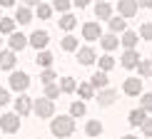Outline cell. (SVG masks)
<instances>
[{"label":"cell","mask_w":152,"mask_h":139,"mask_svg":"<svg viewBox=\"0 0 152 139\" xmlns=\"http://www.w3.org/2000/svg\"><path fill=\"white\" fill-rule=\"evenodd\" d=\"M10 5H15V0H0V8H10Z\"/></svg>","instance_id":"60d3db41"},{"label":"cell","mask_w":152,"mask_h":139,"mask_svg":"<svg viewBox=\"0 0 152 139\" xmlns=\"http://www.w3.org/2000/svg\"><path fill=\"white\" fill-rule=\"evenodd\" d=\"M120 62H122V65L127 67V70H135L137 65H140V55H137L135 50H127V52L122 55V60H120Z\"/></svg>","instance_id":"7c38bea8"},{"label":"cell","mask_w":152,"mask_h":139,"mask_svg":"<svg viewBox=\"0 0 152 139\" xmlns=\"http://www.w3.org/2000/svg\"><path fill=\"white\" fill-rule=\"evenodd\" d=\"M85 132H87V137H97L100 132H102V124H100L97 119H90V122H87V127H85Z\"/></svg>","instance_id":"44dd1931"},{"label":"cell","mask_w":152,"mask_h":139,"mask_svg":"<svg viewBox=\"0 0 152 139\" xmlns=\"http://www.w3.org/2000/svg\"><path fill=\"white\" fill-rule=\"evenodd\" d=\"M97 102H100V107L112 104V102H115V92H112V90H102V92L97 94Z\"/></svg>","instance_id":"ac0fdd59"},{"label":"cell","mask_w":152,"mask_h":139,"mask_svg":"<svg viewBox=\"0 0 152 139\" xmlns=\"http://www.w3.org/2000/svg\"><path fill=\"white\" fill-rule=\"evenodd\" d=\"M50 15H53V8L45 5V3H37V17H40V20H48Z\"/></svg>","instance_id":"f1b7e54d"},{"label":"cell","mask_w":152,"mask_h":139,"mask_svg":"<svg viewBox=\"0 0 152 139\" xmlns=\"http://www.w3.org/2000/svg\"><path fill=\"white\" fill-rule=\"evenodd\" d=\"M137 72H140L142 77H150V75H152V60L140 62V65H137Z\"/></svg>","instance_id":"4dcf8cb0"},{"label":"cell","mask_w":152,"mask_h":139,"mask_svg":"<svg viewBox=\"0 0 152 139\" xmlns=\"http://www.w3.org/2000/svg\"><path fill=\"white\" fill-rule=\"evenodd\" d=\"M137 5H142V8H152V0H137Z\"/></svg>","instance_id":"b9f144b4"},{"label":"cell","mask_w":152,"mask_h":139,"mask_svg":"<svg viewBox=\"0 0 152 139\" xmlns=\"http://www.w3.org/2000/svg\"><path fill=\"white\" fill-rule=\"evenodd\" d=\"M100 42H102V47L107 50V52H110V50H115L117 45H120V40L115 35H105V37H100Z\"/></svg>","instance_id":"ffe728a7"},{"label":"cell","mask_w":152,"mask_h":139,"mask_svg":"<svg viewBox=\"0 0 152 139\" xmlns=\"http://www.w3.org/2000/svg\"><path fill=\"white\" fill-rule=\"evenodd\" d=\"M53 112H55V104H53V99H35V114L40 117V119H45V117H53Z\"/></svg>","instance_id":"277c9868"},{"label":"cell","mask_w":152,"mask_h":139,"mask_svg":"<svg viewBox=\"0 0 152 139\" xmlns=\"http://www.w3.org/2000/svg\"><path fill=\"white\" fill-rule=\"evenodd\" d=\"M30 20H33V12H30L28 8H18V15H15V22H20V25H28Z\"/></svg>","instance_id":"d6986e66"},{"label":"cell","mask_w":152,"mask_h":139,"mask_svg":"<svg viewBox=\"0 0 152 139\" xmlns=\"http://www.w3.org/2000/svg\"><path fill=\"white\" fill-rule=\"evenodd\" d=\"M95 15H97L100 20H110V15H112V8H110V3L100 0V3L95 5Z\"/></svg>","instance_id":"4fadbf2b"},{"label":"cell","mask_w":152,"mask_h":139,"mask_svg":"<svg viewBox=\"0 0 152 139\" xmlns=\"http://www.w3.org/2000/svg\"><path fill=\"white\" fill-rule=\"evenodd\" d=\"M117 10L122 17H132L137 12V0H117Z\"/></svg>","instance_id":"8992f818"},{"label":"cell","mask_w":152,"mask_h":139,"mask_svg":"<svg viewBox=\"0 0 152 139\" xmlns=\"http://www.w3.org/2000/svg\"><path fill=\"white\" fill-rule=\"evenodd\" d=\"M10 102V94H8V90H5V87H0V107L3 104H8Z\"/></svg>","instance_id":"f35d334b"},{"label":"cell","mask_w":152,"mask_h":139,"mask_svg":"<svg viewBox=\"0 0 152 139\" xmlns=\"http://www.w3.org/2000/svg\"><path fill=\"white\" fill-rule=\"evenodd\" d=\"M0 33H5V35L15 33V20H10V17H0Z\"/></svg>","instance_id":"7402d4cb"},{"label":"cell","mask_w":152,"mask_h":139,"mask_svg":"<svg viewBox=\"0 0 152 139\" xmlns=\"http://www.w3.org/2000/svg\"><path fill=\"white\" fill-rule=\"evenodd\" d=\"M122 90H125V94H130V97H137V94L142 92V80H137V77H130V80H125Z\"/></svg>","instance_id":"ba28073f"},{"label":"cell","mask_w":152,"mask_h":139,"mask_svg":"<svg viewBox=\"0 0 152 139\" xmlns=\"http://www.w3.org/2000/svg\"><path fill=\"white\" fill-rule=\"evenodd\" d=\"M62 45V50H65V52H72V50H77V37H72V35H67L65 40L60 42Z\"/></svg>","instance_id":"484cf974"},{"label":"cell","mask_w":152,"mask_h":139,"mask_svg":"<svg viewBox=\"0 0 152 139\" xmlns=\"http://www.w3.org/2000/svg\"><path fill=\"white\" fill-rule=\"evenodd\" d=\"M0 129L8 132V134H12V132L20 129V114L18 112H8V114L0 117Z\"/></svg>","instance_id":"7a4b0ae2"},{"label":"cell","mask_w":152,"mask_h":139,"mask_svg":"<svg viewBox=\"0 0 152 139\" xmlns=\"http://www.w3.org/2000/svg\"><path fill=\"white\" fill-rule=\"evenodd\" d=\"M77 90V85H75V80L72 77H65L60 82V92H65V94H70V92H75Z\"/></svg>","instance_id":"cb8c5ba5"},{"label":"cell","mask_w":152,"mask_h":139,"mask_svg":"<svg viewBox=\"0 0 152 139\" xmlns=\"http://www.w3.org/2000/svg\"><path fill=\"white\" fill-rule=\"evenodd\" d=\"M58 94H60V87L53 85V82H48V85H45V97H48V99H55Z\"/></svg>","instance_id":"1f68e13d"},{"label":"cell","mask_w":152,"mask_h":139,"mask_svg":"<svg viewBox=\"0 0 152 139\" xmlns=\"http://www.w3.org/2000/svg\"><path fill=\"white\" fill-rule=\"evenodd\" d=\"M110 30L112 33H122L125 30V17L120 15V17H110Z\"/></svg>","instance_id":"4316f807"},{"label":"cell","mask_w":152,"mask_h":139,"mask_svg":"<svg viewBox=\"0 0 152 139\" xmlns=\"http://www.w3.org/2000/svg\"><path fill=\"white\" fill-rule=\"evenodd\" d=\"M30 109H33V99L25 97V94H20V97L15 99V112H18L20 117H28V114H30Z\"/></svg>","instance_id":"52a82bcc"},{"label":"cell","mask_w":152,"mask_h":139,"mask_svg":"<svg viewBox=\"0 0 152 139\" xmlns=\"http://www.w3.org/2000/svg\"><path fill=\"white\" fill-rule=\"evenodd\" d=\"M85 114V104L82 102H75L72 107H70V117H82Z\"/></svg>","instance_id":"d6a6232c"},{"label":"cell","mask_w":152,"mask_h":139,"mask_svg":"<svg viewBox=\"0 0 152 139\" xmlns=\"http://www.w3.org/2000/svg\"><path fill=\"white\" fill-rule=\"evenodd\" d=\"M35 62H37L42 70L50 67V65H53V52H48V50H40V52H37V57H35Z\"/></svg>","instance_id":"e0dca14e"},{"label":"cell","mask_w":152,"mask_h":139,"mask_svg":"<svg viewBox=\"0 0 152 139\" xmlns=\"http://www.w3.org/2000/svg\"><path fill=\"white\" fill-rule=\"evenodd\" d=\"M92 90H95V87L90 85V82H82V85L77 87V92H80L82 99H90V97H92Z\"/></svg>","instance_id":"f546056e"},{"label":"cell","mask_w":152,"mask_h":139,"mask_svg":"<svg viewBox=\"0 0 152 139\" xmlns=\"http://www.w3.org/2000/svg\"><path fill=\"white\" fill-rule=\"evenodd\" d=\"M15 52L12 50H0V70H12L15 67Z\"/></svg>","instance_id":"30bf717a"},{"label":"cell","mask_w":152,"mask_h":139,"mask_svg":"<svg viewBox=\"0 0 152 139\" xmlns=\"http://www.w3.org/2000/svg\"><path fill=\"white\" fill-rule=\"evenodd\" d=\"M140 35L145 37V40H152V22H145L140 28Z\"/></svg>","instance_id":"e575fe53"},{"label":"cell","mask_w":152,"mask_h":139,"mask_svg":"<svg viewBox=\"0 0 152 139\" xmlns=\"http://www.w3.org/2000/svg\"><path fill=\"white\" fill-rule=\"evenodd\" d=\"M90 85H92V87H105V85H107V72H102V70H100V72H95Z\"/></svg>","instance_id":"603a6c76"},{"label":"cell","mask_w":152,"mask_h":139,"mask_svg":"<svg viewBox=\"0 0 152 139\" xmlns=\"http://www.w3.org/2000/svg\"><path fill=\"white\" fill-rule=\"evenodd\" d=\"M97 62H100V70H102V72H110V70L115 67V60H112L110 55H102V57H100Z\"/></svg>","instance_id":"83f0119b"},{"label":"cell","mask_w":152,"mask_h":139,"mask_svg":"<svg viewBox=\"0 0 152 139\" xmlns=\"http://www.w3.org/2000/svg\"><path fill=\"white\" fill-rule=\"evenodd\" d=\"M25 45H28L25 35H20V33H10V50H12V52H15V50H25Z\"/></svg>","instance_id":"5bb4252c"},{"label":"cell","mask_w":152,"mask_h":139,"mask_svg":"<svg viewBox=\"0 0 152 139\" xmlns=\"http://www.w3.org/2000/svg\"><path fill=\"white\" fill-rule=\"evenodd\" d=\"M70 5H72V0H55L53 8H55V10H60V12H67V10H70Z\"/></svg>","instance_id":"836d02e7"},{"label":"cell","mask_w":152,"mask_h":139,"mask_svg":"<svg viewBox=\"0 0 152 139\" xmlns=\"http://www.w3.org/2000/svg\"><path fill=\"white\" fill-rule=\"evenodd\" d=\"M42 85H48V82H53L55 80V72H53V70H50V67H45V70H42Z\"/></svg>","instance_id":"d590c367"},{"label":"cell","mask_w":152,"mask_h":139,"mask_svg":"<svg viewBox=\"0 0 152 139\" xmlns=\"http://www.w3.org/2000/svg\"><path fill=\"white\" fill-rule=\"evenodd\" d=\"M122 139H137V137H132V134H125V137H122Z\"/></svg>","instance_id":"ee69618b"},{"label":"cell","mask_w":152,"mask_h":139,"mask_svg":"<svg viewBox=\"0 0 152 139\" xmlns=\"http://www.w3.org/2000/svg\"><path fill=\"white\" fill-rule=\"evenodd\" d=\"M82 37L85 40H100L102 37V30H100L97 22H87V25H82Z\"/></svg>","instance_id":"9c48e42d"},{"label":"cell","mask_w":152,"mask_h":139,"mask_svg":"<svg viewBox=\"0 0 152 139\" xmlns=\"http://www.w3.org/2000/svg\"><path fill=\"white\" fill-rule=\"evenodd\" d=\"M127 119H130V124H132V127H140V124L145 122V119H147V112H145L142 107H140V109H132Z\"/></svg>","instance_id":"9a60e30c"},{"label":"cell","mask_w":152,"mask_h":139,"mask_svg":"<svg viewBox=\"0 0 152 139\" xmlns=\"http://www.w3.org/2000/svg\"><path fill=\"white\" fill-rule=\"evenodd\" d=\"M140 127H142V132H145V137H152V119H145Z\"/></svg>","instance_id":"74e56055"},{"label":"cell","mask_w":152,"mask_h":139,"mask_svg":"<svg viewBox=\"0 0 152 139\" xmlns=\"http://www.w3.org/2000/svg\"><path fill=\"white\" fill-rule=\"evenodd\" d=\"M77 62L80 65H92L95 62V50L92 47H77Z\"/></svg>","instance_id":"8fae6325"},{"label":"cell","mask_w":152,"mask_h":139,"mask_svg":"<svg viewBox=\"0 0 152 139\" xmlns=\"http://www.w3.org/2000/svg\"><path fill=\"white\" fill-rule=\"evenodd\" d=\"M25 3H28V5H37V3H40V0H25Z\"/></svg>","instance_id":"7bdbcfd3"},{"label":"cell","mask_w":152,"mask_h":139,"mask_svg":"<svg viewBox=\"0 0 152 139\" xmlns=\"http://www.w3.org/2000/svg\"><path fill=\"white\" fill-rule=\"evenodd\" d=\"M50 129H53V134L55 137H60V139H65V137H70L72 132H75V119L72 117H55L53 119V124H50Z\"/></svg>","instance_id":"6da1fadb"},{"label":"cell","mask_w":152,"mask_h":139,"mask_svg":"<svg viewBox=\"0 0 152 139\" xmlns=\"http://www.w3.org/2000/svg\"><path fill=\"white\" fill-rule=\"evenodd\" d=\"M0 42H3V40H0Z\"/></svg>","instance_id":"f6af8a7d"},{"label":"cell","mask_w":152,"mask_h":139,"mask_svg":"<svg viewBox=\"0 0 152 139\" xmlns=\"http://www.w3.org/2000/svg\"><path fill=\"white\" fill-rule=\"evenodd\" d=\"M75 5H77V8H87V5H90V0H72Z\"/></svg>","instance_id":"ab89813d"},{"label":"cell","mask_w":152,"mask_h":139,"mask_svg":"<svg viewBox=\"0 0 152 139\" xmlns=\"http://www.w3.org/2000/svg\"><path fill=\"white\" fill-rule=\"evenodd\" d=\"M137 42H140V40H137V35H135V33H125V35H122V45L127 47V50H135Z\"/></svg>","instance_id":"d4e9b609"},{"label":"cell","mask_w":152,"mask_h":139,"mask_svg":"<svg viewBox=\"0 0 152 139\" xmlns=\"http://www.w3.org/2000/svg\"><path fill=\"white\" fill-rule=\"evenodd\" d=\"M30 87V77H28V72H12L10 75V90H15V92H25Z\"/></svg>","instance_id":"3957f363"},{"label":"cell","mask_w":152,"mask_h":139,"mask_svg":"<svg viewBox=\"0 0 152 139\" xmlns=\"http://www.w3.org/2000/svg\"><path fill=\"white\" fill-rule=\"evenodd\" d=\"M30 45H33V47H37V50H45L48 47V42H50V35L45 33V30H35V33L33 35H30Z\"/></svg>","instance_id":"5b68a950"},{"label":"cell","mask_w":152,"mask_h":139,"mask_svg":"<svg viewBox=\"0 0 152 139\" xmlns=\"http://www.w3.org/2000/svg\"><path fill=\"white\" fill-rule=\"evenodd\" d=\"M142 109L145 112H152V94H145V97H142Z\"/></svg>","instance_id":"8d00e7d4"},{"label":"cell","mask_w":152,"mask_h":139,"mask_svg":"<svg viewBox=\"0 0 152 139\" xmlns=\"http://www.w3.org/2000/svg\"><path fill=\"white\" fill-rule=\"evenodd\" d=\"M58 25H60L62 30H72L75 25H77V17H75V15H70V12H62V17L58 20Z\"/></svg>","instance_id":"2e32d148"}]
</instances>
